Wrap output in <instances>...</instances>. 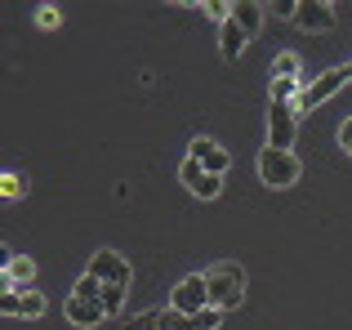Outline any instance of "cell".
<instances>
[{
	"label": "cell",
	"mask_w": 352,
	"mask_h": 330,
	"mask_svg": "<svg viewBox=\"0 0 352 330\" xmlns=\"http://www.w3.org/2000/svg\"><path fill=\"white\" fill-rule=\"evenodd\" d=\"M63 313H67L72 326H98V322H107L103 286H98L94 277H80L76 286H72V295H67V304H63Z\"/></svg>",
	"instance_id": "cell-1"
},
{
	"label": "cell",
	"mask_w": 352,
	"mask_h": 330,
	"mask_svg": "<svg viewBox=\"0 0 352 330\" xmlns=\"http://www.w3.org/2000/svg\"><path fill=\"white\" fill-rule=\"evenodd\" d=\"M206 286H210V308L232 313V308H241V299H245V272L236 263H214L206 272Z\"/></svg>",
	"instance_id": "cell-2"
},
{
	"label": "cell",
	"mask_w": 352,
	"mask_h": 330,
	"mask_svg": "<svg viewBox=\"0 0 352 330\" xmlns=\"http://www.w3.org/2000/svg\"><path fill=\"white\" fill-rule=\"evenodd\" d=\"M254 165H258V179H263L267 188H294V183H299V157H294V152L263 148Z\"/></svg>",
	"instance_id": "cell-3"
},
{
	"label": "cell",
	"mask_w": 352,
	"mask_h": 330,
	"mask_svg": "<svg viewBox=\"0 0 352 330\" xmlns=\"http://www.w3.org/2000/svg\"><path fill=\"white\" fill-rule=\"evenodd\" d=\"M294 134H299V112H294V103H267V148L290 152Z\"/></svg>",
	"instance_id": "cell-4"
},
{
	"label": "cell",
	"mask_w": 352,
	"mask_h": 330,
	"mask_svg": "<svg viewBox=\"0 0 352 330\" xmlns=\"http://www.w3.org/2000/svg\"><path fill=\"white\" fill-rule=\"evenodd\" d=\"M348 85V67H330V72H321L312 85H303V94L294 98V112H308V107H321L326 98H335L339 89Z\"/></svg>",
	"instance_id": "cell-5"
},
{
	"label": "cell",
	"mask_w": 352,
	"mask_h": 330,
	"mask_svg": "<svg viewBox=\"0 0 352 330\" xmlns=\"http://www.w3.org/2000/svg\"><path fill=\"white\" fill-rule=\"evenodd\" d=\"M170 308L174 313H183V317H201L210 308V286H206V277H183L179 286H174V295H170Z\"/></svg>",
	"instance_id": "cell-6"
},
{
	"label": "cell",
	"mask_w": 352,
	"mask_h": 330,
	"mask_svg": "<svg viewBox=\"0 0 352 330\" xmlns=\"http://www.w3.org/2000/svg\"><path fill=\"white\" fill-rule=\"evenodd\" d=\"M85 277H94L98 286H107V290H112V286H125L129 290V277H134V272H129V263L120 259L116 250H98L94 259H89Z\"/></svg>",
	"instance_id": "cell-7"
},
{
	"label": "cell",
	"mask_w": 352,
	"mask_h": 330,
	"mask_svg": "<svg viewBox=\"0 0 352 330\" xmlns=\"http://www.w3.org/2000/svg\"><path fill=\"white\" fill-rule=\"evenodd\" d=\"M179 183L192 192V197H201V201H214L219 192H223V179H219V174H206L192 157H183V165H179Z\"/></svg>",
	"instance_id": "cell-8"
},
{
	"label": "cell",
	"mask_w": 352,
	"mask_h": 330,
	"mask_svg": "<svg viewBox=\"0 0 352 330\" xmlns=\"http://www.w3.org/2000/svg\"><path fill=\"white\" fill-rule=\"evenodd\" d=\"M335 23H339V14H335V5H330V0H299L294 27H303V32H330Z\"/></svg>",
	"instance_id": "cell-9"
},
{
	"label": "cell",
	"mask_w": 352,
	"mask_h": 330,
	"mask_svg": "<svg viewBox=\"0 0 352 330\" xmlns=\"http://www.w3.org/2000/svg\"><path fill=\"white\" fill-rule=\"evenodd\" d=\"M0 313L5 317H41L45 313V295L41 290H5V295H0Z\"/></svg>",
	"instance_id": "cell-10"
},
{
	"label": "cell",
	"mask_w": 352,
	"mask_h": 330,
	"mask_svg": "<svg viewBox=\"0 0 352 330\" xmlns=\"http://www.w3.org/2000/svg\"><path fill=\"white\" fill-rule=\"evenodd\" d=\"M188 157L197 161V165H201V170H206V174H219V179H223V174H228V165H232V157H228V152L219 148L214 139H192Z\"/></svg>",
	"instance_id": "cell-11"
},
{
	"label": "cell",
	"mask_w": 352,
	"mask_h": 330,
	"mask_svg": "<svg viewBox=\"0 0 352 330\" xmlns=\"http://www.w3.org/2000/svg\"><path fill=\"white\" fill-rule=\"evenodd\" d=\"M245 45H250V36H245V32H241V27H236V18H228V23L219 27V54H223L228 63H236Z\"/></svg>",
	"instance_id": "cell-12"
},
{
	"label": "cell",
	"mask_w": 352,
	"mask_h": 330,
	"mask_svg": "<svg viewBox=\"0 0 352 330\" xmlns=\"http://www.w3.org/2000/svg\"><path fill=\"white\" fill-rule=\"evenodd\" d=\"M32 277H36V263L32 259H9L5 263V290H32Z\"/></svg>",
	"instance_id": "cell-13"
},
{
	"label": "cell",
	"mask_w": 352,
	"mask_h": 330,
	"mask_svg": "<svg viewBox=\"0 0 352 330\" xmlns=\"http://www.w3.org/2000/svg\"><path fill=\"white\" fill-rule=\"evenodd\" d=\"M232 18H236V27H241L245 36H254L258 23H263V5H254V0H241V5H232Z\"/></svg>",
	"instance_id": "cell-14"
},
{
	"label": "cell",
	"mask_w": 352,
	"mask_h": 330,
	"mask_svg": "<svg viewBox=\"0 0 352 330\" xmlns=\"http://www.w3.org/2000/svg\"><path fill=\"white\" fill-rule=\"evenodd\" d=\"M303 94L299 80H285V76H272V89H267V103H294Z\"/></svg>",
	"instance_id": "cell-15"
},
{
	"label": "cell",
	"mask_w": 352,
	"mask_h": 330,
	"mask_svg": "<svg viewBox=\"0 0 352 330\" xmlns=\"http://www.w3.org/2000/svg\"><path fill=\"white\" fill-rule=\"evenodd\" d=\"M156 330H206V322H201V317H183V313H174V308H161V326Z\"/></svg>",
	"instance_id": "cell-16"
},
{
	"label": "cell",
	"mask_w": 352,
	"mask_h": 330,
	"mask_svg": "<svg viewBox=\"0 0 352 330\" xmlns=\"http://www.w3.org/2000/svg\"><path fill=\"white\" fill-rule=\"evenodd\" d=\"M272 76L299 80V54H276V63H272Z\"/></svg>",
	"instance_id": "cell-17"
},
{
	"label": "cell",
	"mask_w": 352,
	"mask_h": 330,
	"mask_svg": "<svg viewBox=\"0 0 352 330\" xmlns=\"http://www.w3.org/2000/svg\"><path fill=\"white\" fill-rule=\"evenodd\" d=\"M161 326V308H147V313H138V317H129L125 330H156Z\"/></svg>",
	"instance_id": "cell-18"
},
{
	"label": "cell",
	"mask_w": 352,
	"mask_h": 330,
	"mask_svg": "<svg viewBox=\"0 0 352 330\" xmlns=\"http://www.w3.org/2000/svg\"><path fill=\"white\" fill-rule=\"evenodd\" d=\"M339 148H344L348 157H352V116H348L344 125H339Z\"/></svg>",
	"instance_id": "cell-19"
},
{
	"label": "cell",
	"mask_w": 352,
	"mask_h": 330,
	"mask_svg": "<svg viewBox=\"0 0 352 330\" xmlns=\"http://www.w3.org/2000/svg\"><path fill=\"white\" fill-rule=\"evenodd\" d=\"M5 197H23V183H18L14 174H5Z\"/></svg>",
	"instance_id": "cell-20"
},
{
	"label": "cell",
	"mask_w": 352,
	"mask_h": 330,
	"mask_svg": "<svg viewBox=\"0 0 352 330\" xmlns=\"http://www.w3.org/2000/svg\"><path fill=\"white\" fill-rule=\"evenodd\" d=\"M348 80H352V63H348Z\"/></svg>",
	"instance_id": "cell-21"
}]
</instances>
